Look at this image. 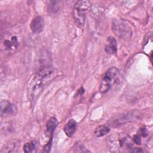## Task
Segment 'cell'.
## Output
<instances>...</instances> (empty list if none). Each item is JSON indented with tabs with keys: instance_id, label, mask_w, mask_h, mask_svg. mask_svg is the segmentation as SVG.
Returning a JSON list of instances; mask_svg holds the SVG:
<instances>
[{
	"instance_id": "obj_20",
	"label": "cell",
	"mask_w": 153,
	"mask_h": 153,
	"mask_svg": "<svg viewBox=\"0 0 153 153\" xmlns=\"http://www.w3.org/2000/svg\"><path fill=\"white\" fill-rule=\"evenodd\" d=\"M143 151L142 149H141V148H133L131 150L130 152H143Z\"/></svg>"
},
{
	"instance_id": "obj_12",
	"label": "cell",
	"mask_w": 153,
	"mask_h": 153,
	"mask_svg": "<svg viewBox=\"0 0 153 153\" xmlns=\"http://www.w3.org/2000/svg\"><path fill=\"white\" fill-rule=\"evenodd\" d=\"M111 128L109 124H102L97 126L94 131V134L96 137H100L105 136L110 131Z\"/></svg>"
},
{
	"instance_id": "obj_4",
	"label": "cell",
	"mask_w": 153,
	"mask_h": 153,
	"mask_svg": "<svg viewBox=\"0 0 153 153\" xmlns=\"http://www.w3.org/2000/svg\"><path fill=\"white\" fill-rule=\"evenodd\" d=\"M112 29L117 37L123 39L130 38L132 34L131 28L129 24L121 19L113 20Z\"/></svg>"
},
{
	"instance_id": "obj_10",
	"label": "cell",
	"mask_w": 153,
	"mask_h": 153,
	"mask_svg": "<svg viewBox=\"0 0 153 153\" xmlns=\"http://www.w3.org/2000/svg\"><path fill=\"white\" fill-rule=\"evenodd\" d=\"M58 125V121L56 118L51 117L46 123V128L45 134L48 137H53L54 131Z\"/></svg>"
},
{
	"instance_id": "obj_13",
	"label": "cell",
	"mask_w": 153,
	"mask_h": 153,
	"mask_svg": "<svg viewBox=\"0 0 153 153\" xmlns=\"http://www.w3.org/2000/svg\"><path fill=\"white\" fill-rule=\"evenodd\" d=\"M39 147V143L36 140H32L26 143L23 145V151L26 153L36 152Z\"/></svg>"
},
{
	"instance_id": "obj_14",
	"label": "cell",
	"mask_w": 153,
	"mask_h": 153,
	"mask_svg": "<svg viewBox=\"0 0 153 153\" xmlns=\"http://www.w3.org/2000/svg\"><path fill=\"white\" fill-rule=\"evenodd\" d=\"M19 45V42L17 41V38L15 36H13L11 37L10 39H5L4 41V45L6 50L8 51L14 50L17 48Z\"/></svg>"
},
{
	"instance_id": "obj_6",
	"label": "cell",
	"mask_w": 153,
	"mask_h": 153,
	"mask_svg": "<svg viewBox=\"0 0 153 153\" xmlns=\"http://www.w3.org/2000/svg\"><path fill=\"white\" fill-rule=\"evenodd\" d=\"M0 111L2 118H7L15 115L17 113L16 106L8 100H2L0 103Z\"/></svg>"
},
{
	"instance_id": "obj_19",
	"label": "cell",
	"mask_w": 153,
	"mask_h": 153,
	"mask_svg": "<svg viewBox=\"0 0 153 153\" xmlns=\"http://www.w3.org/2000/svg\"><path fill=\"white\" fill-rule=\"evenodd\" d=\"M133 141L137 145H140L141 144V139H140V136L138 134L134 135V136L133 137Z\"/></svg>"
},
{
	"instance_id": "obj_9",
	"label": "cell",
	"mask_w": 153,
	"mask_h": 153,
	"mask_svg": "<svg viewBox=\"0 0 153 153\" xmlns=\"http://www.w3.org/2000/svg\"><path fill=\"white\" fill-rule=\"evenodd\" d=\"M117 51V40L112 36L108 38L106 44L105 46V51L106 54L109 55L115 54Z\"/></svg>"
},
{
	"instance_id": "obj_18",
	"label": "cell",
	"mask_w": 153,
	"mask_h": 153,
	"mask_svg": "<svg viewBox=\"0 0 153 153\" xmlns=\"http://www.w3.org/2000/svg\"><path fill=\"white\" fill-rule=\"evenodd\" d=\"M139 136H142L143 137H146L148 135V131L146 128H145V127H142V128H140L139 129Z\"/></svg>"
},
{
	"instance_id": "obj_8",
	"label": "cell",
	"mask_w": 153,
	"mask_h": 153,
	"mask_svg": "<svg viewBox=\"0 0 153 153\" xmlns=\"http://www.w3.org/2000/svg\"><path fill=\"white\" fill-rule=\"evenodd\" d=\"M20 147V141L19 140H13L4 145L1 149V153L3 152H17Z\"/></svg>"
},
{
	"instance_id": "obj_5",
	"label": "cell",
	"mask_w": 153,
	"mask_h": 153,
	"mask_svg": "<svg viewBox=\"0 0 153 153\" xmlns=\"http://www.w3.org/2000/svg\"><path fill=\"white\" fill-rule=\"evenodd\" d=\"M140 116V114L137 111H131L127 113L120 114L118 117H115L114 120L112 121V124L114 127L125 124L127 122L133 121L136 119L138 118Z\"/></svg>"
},
{
	"instance_id": "obj_15",
	"label": "cell",
	"mask_w": 153,
	"mask_h": 153,
	"mask_svg": "<svg viewBox=\"0 0 153 153\" xmlns=\"http://www.w3.org/2000/svg\"><path fill=\"white\" fill-rule=\"evenodd\" d=\"M73 150L75 152H89L90 151L86 149V148L79 142H76L73 147Z\"/></svg>"
},
{
	"instance_id": "obj_2",
	"label": "cell",
	"mask_w": 153,
	"mask_h": 153,
	"mask_svg": "<svg viewBox=\"0 0 153 153\" xmlns=\"http://www.w3.org/2000/svg\"><path fill=\"white\" fill-rule=\"evenodd\" d=\"M120 76V71L115 67L109 68L105 73L100 84L99 90L102 93L108 92L116 83Z\"/></svg>"
},
{
	"instance_id": "obj_7",
	"label": "cell",
	"mask_w": 153,
	"mask_h": 153,
	"mask_svg": "<svg viewBox=\"0 0 153 153\" xmlns=\"http://www.w3.org/2000/svg\"><path fill=\"white\" fill-rule=\"evenodd\" d=\"M32 32L35 34L41 33L44 27V20L41 16H36L32 20L30 25Z\"/></svg>"
},
{
	"instance_id": "obj_16",
	"label": "cell",
	"mask_w": 153,
	"mask_h": 153,
	"mask_svg": "<svg viewBox=\"0 0 153 153\" xmlns=\"http://www.w3.org/2000/svg\"><path fill=\"white\" fill-rule=\"evenodd\" d=\"M60 1H49V4L48 5V11L51 13H55L59 9V3Z\"/></svg>"
},
{
	"instance_id": "obj_3",
	"label": "cell",
	"mask_w": 153,
	"mask_h": 153,
	"mask_svg": "<svg viewBox=\"0 0 153 153\" xmlns=\"http://www.w3.org/2000/svg\"><path fill=\"white\" fill-rule=\"evenodd\" d=\"M91 3L90 1H78L74 5L73 17L76 25L80 29H82L84 26L85 13Z\"/></svg>"
},
{
	"instance_id": "obj_11",
	"label": "cell",
	"mask_w": 153,
	"mask_h": 153,
	"mask_svg": "<svg viewBox=\"0 0 153 153\" xmlns=\"http://www.w3.org/2000/svg\"><path fill=\"white\" fill-rule=\"evenodd\" d=\"M76 122L74 119H70L65 124L63 130L68 137H72L76 130Z\"/></svg>"
},
{
	"instance_id": "obj_1",
	"label": "cell",
	"mask_w": 153,
	"mask_h": 153,
	"mask_svg": "<svg viewBox=\"0 0 153 153\" xmlns=\"http://www.w3.org/2000/svg\"><path fill=\"white\" fill-rule=\"evenodd\" d=\"M108 149L113 152L131 151L133 148V141L127 134L123 133H112L107 138Z\"/></svg>"
},
{
	"instance_id": "obj_17",
	"label": "cell",
	"mask_w": 153,
	"mask_h": 153,
	"mask_svg": "<svg viewBox=\"0 0 153 153\" xmlns=\"http://www.w3.org/2000/svg\"><path fill=\"white\" fill-rule=\"evenodd\" d=\"M52 142H53V137H51V138H50V140L47 142V143L44 145V146L42 149V152H50L51 146H52Z\"/></svg>"
}]
</instances>
